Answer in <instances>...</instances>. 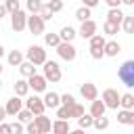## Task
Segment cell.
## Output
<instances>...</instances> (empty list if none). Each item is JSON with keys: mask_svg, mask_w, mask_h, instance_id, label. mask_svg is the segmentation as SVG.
<instances>
[{"mask_svg": "<svg viewBox=\"0 0 134 134\" xmlns=\"http://www.w3.org/2000/svg\"><path fill=\"white\" fill-rule=\"evenodd\" d=\"M117 77L124 86L132 88L134 86V61H124L121 67L117 69Z\"/></svg>", "mask_w": 134, "mask_h": 134, "instance_id": "obj_1", "label": "cell"}, {"mask_svg": "<svg viewBox=\"0 0 134 134\" xmlns=\"http://www.w3.org/2000/svg\"><path fill=\"white\" fill-rule=\"evenodd\" d=\"M25 57H27V61H29L34 67L44 65V63L48 61V59H46V50H44V46H38V44H31V46L27 48Z\"/></svg>", "mask_w": 134, "mask_h": 134, "instance_id": "obj_2", "label": "cell"}, {"mask_svg": "<svg viewBox=\"0 0 134 134\" xmlns=\"http://www.w3.org/2000/svg\"><path fill=\"white\" fill-rule=\"evenodd\" d=\"M44 80L46 82H50V84H57V82H61V77H63V73H61V67H59V63L57 61H46L44 65Z\"/></svg>", "mask_w": 134, "mask_h": 134, "instance_id": "obj_3", "label": "cell"}, {"mask_svg": "<svg viewBox=\"0 0 134 134\" xmlns=\"http://www.w3.org/2000/svg\"><path fill=\"white\" fill-rule=\"evenodd\" d=\"M57 54H59L63 61L71 63V61H75V54H77V50H75L73 42H61V44L57 46Z\"/></svg>", "mask_w": 134, "mask_h": 134, "instance_id": "obj_4", "label": "cell"}, {"mask_svg": "<svg viewBox=\"0 0 134 134\" xmlns=\"http://www.w3.org/2000/svg\"><path fill=\"white\" fill-rule=\"evenodd\" d=\"M100 100H103V105L107 109H115L117 111V107H119V92L115 88H107V90H103Z\"/></svg>", "mask_w": 134, "mask_h": 134, "instance_id": "obj_5", "label": "cell"}, {"mask_svg": "<svg viewBox=\"0 0 134 134\" xmlns=\"http://www.w3.org/2000/svg\"><path fill=\"white\" fill-rule=\"evenodd\" d=\"M23 103H25V109L31 111V115H44V111H46V107H44V103L38 94L27 96V100H23Z\"/></svg>", "mask_w": 134, "mask_h": 134, "instance_id": "obj_6", "label": "cell"}, {"mask_svg": "<svg viewBox=\"0 0 134 134\" xmlns=\"http://www.w3.org/2000/svg\"><path fill=\"white\" fill-rule=\"evenodd\" d=\"M44 27L46 23L38 17V15H27V23H25V29H29L34 36H42L44 34Z\"/></svg>", "mask_w": 134, "mask_h": 134, "instance_id": "obj_7", "label": "cell"}, {"mask_svg": "<svg viewBox=\"0 0 134 134\" xmlns=\"http://www.w3.org/2000/svg\"><path fill=\"white\" fill-rule=\"evenodd\" d=\"M25 23H27V13L25 10H17V13H13L10 15V27H13V31H23L25 29Z\"/></svg>", "mask_w": 134, "mask_h": 134, "instance_id": "obj_8", "label": "cell"}, {"mask_svg": "<svg viewBox=\"0 0 134 134\" xmlns=\"http://www.w3.org/2000/svg\"><path fill=\"white\" fill-rule=\"evenodd\" d=\"M96 29H98L96 21L88 19V21H84V23L80 25V29H77V36H80L82 40H90V38H92V36L96 34Z\"/></svg>", "mask_w": 134, "mask_h": 134, "instance_id": "obj_9", "label": "cell"}, {"mask_svg": "<svg viewBox=\"0 0 134 134\" xmlns=\"http://www.w3.org/2000/svg\"><path fill=\"white\" fill-rule=\"evenodd\" d=\"M46 80H44V75H40V73H34L31 77H27V86H29V90H34V94H38V92H46Z\"/></svg>", "mask_w": 134, "mask_h": 134, "instance_id": "obj_10", "label": "cell"}, {"mask_svg": "<svg viewBox=\"0 0 134 134\" xmlns=\"http://www.w3.org/2000/svg\"><path fill=\"white\" fill-rule=\"evenodd\" d=\"M80 94H82V98L84 100H96L98 98V88L92 84V82H84L82 86H80Z\"/></svg>", "mask_w": 134, "mask_h": 134, "instance_id": "obj_11", "label": "cell"}, {"mask_svg": "<svg viewBox=\"0 0 134 134\" xmlns=\"http://www.w3.org/2000/svg\"><path fill=\"white\" fill-rule=\"evenodd\" d=\"M21 109H23V100H21L19 96H10V98L6 100V105H4V113H6V115H17Z\"/></svg>", "mask_w": 134, "mask_h": 134, "instance_id": "obj_12", "label": "cell"}, {"mask_svg": "<svg viewBox=\"0 0 134 134\" xmlns=\"http://www.w3.org/2000/svg\"><path fill=\"white\" fill-rule=\"evenodd\" d=\"M31 121L38 126L40 134H50V126H52L50 117H46V115H34V119H31Z\"/></svg>", "mask_w": 134, "mask_h": 134, "instance_id": "obj_13", "label": "cell"}, {"mask_svg": "<svg viewBox=\"0 0 134 134\" xmlns=\"http://www.w3.org/2000/svg\"><path fill=\"white\" fill-rule=\"evenodd\" d=\"M103 52H105V57H117V54L121 52V44L115 42V40H109V42H105Z\"/></svg>", "mask_w": 134, "mask_h": 134, "instance_id": "obj_14", "label": "cell"}, {"mask_svg": "<svg viewBox=\"0 0 134 134\" xmlns=\"http://www.w3.org/2000/svg\"><path fill=\"white\" fill-rule=\"evenodd\" d=\"M42 103H44L46 109H57V107H61V100H59V94H57V92H46L44 98H42Z\"/></svg>", "mask_w": 134, "mask_h": 134, "instance_id": "obj_15", "label": "cell"}, {"mask_svg": "<svg viewBox=\"0 0 134 134\" xmlns=\"http://www.w3.org/2000/svg\"><path fill=\"white\" fill-rule=\"evenodd\" d=\"M69 121H65V119H54L52 121V126H50V132L52 134H69Z\"/></svg>", "mask_w": 134, "mask_h": 134, "instance_id": "obj_16", "label": "cell"}, {"mask_svg": "<svg viewBox=\"0 0 134 134\" xmlns=\"http://www.w3.org/2000/svg\"><path fill=\"white\" fill-rule=\"evenodd\" d=\"M13 90H15V96H19V98H23V96H27V92H29V86H27V80H17V82L13 84Z\"/></svg>", "mask_w": 134, "mask_h": 134, "instance_id": "obj_17", "label": "cell"}, {"mask_svg": "<svg viewBox=\"0 0 134 134\" xmlns=\"http://www.w3.org/2000/svg\"><path fill=\"white\" fill-rule=\"evenodd\" d=\"M119 107L126 109V111H134V94L132 92L119 94Z\"/></svg>", "mask_w": 134, "mask_h": 134, "instance_id": "obj_18", "label": "cell"}, {"mask_svg": "<svg viewBox=\"0 0 134 134\" xmlns=\"http://www.w3.org/2000/svg\"><path fill=\"white\" fill-rule=\"evenodd\" d=\"M117 121L124 124V126H134V111L119 109V111H117Z\"/></svg>", "mask_w": 134, "mask_h": 134, "instance_id": "obj_19", "label": "cell"}, {"mask_svg": "<svg viewBox=\"0 0 134 134\" xmlns=\"http://www.w3.org/2000/svg\"><path fill=\"white\" fill-rule=\"evenodd\" d=\"M77 36V31L71 27V25H65V27H61V31H59V38H61V42H73V38Z\"/></svg>", "mask_w": 134, "mask_h": 134, "instance_id": "obj_20", "label": "cell"}, {"mask_svg": "<svg viewBox=\"0 0 134 134\" xmlns=\"http://www.w3.org/2000/svg\"><path fill=\"white\" fill-rule=\"evenodd\" d=\"M105 111H107V107L103 105V100L96 98V100L90 103V111H88V113H90L92 117H100V115H105Z\"/></svg>", "mask_w": 134, "mask_h": 134, "instance_id": "obj_21", "label": "cell"}, {"mask_svg": "<svg viewBox=\"0 0 134 134\" xmlns=\"http://www.w3.org/2000/svg\"><path fill=\"white\" fill-rule=\"evenodd\" d=\"M107 21H109V23H115V25H121V21H124V13H121V8H109V13H107Z\"/></svg>", "mask_w": 134, "mask_h": 134, "instance_id": "obj_22", "label": "cell"}, {"mask_svg": "<svg viewBox=\"0 0 134 134\" xmlns=\"http://www.w3.org/2000/svg\"><path fill=\"white\" fill-rule=\"evenodd\" d=\"M23 59H25V57H23L21 50H10V52H8V65H10V67H19V65L23 63Z\"/></svg>", "mask_w": 134, "mask_h": 134, "instance_id": "obj_23", "label": "cell"}, {"mask_svg": "<svg viewBox=\"0 0 134 134\" xmlns=\"http://www.w3.org/2000/svg\"><path fill=\"white\" fill-rule=\"evenodd\" d=\"M19 73H21L23 77H31V75H34V73H38V71H36V67H34L29 61H23V63L19 65Z\"/></svg>", "mask_w": 134, "mask_h": 134, "instance_id": "obj_24", "label": "cell"}, {"mask_svg": "<svg viewBox=\"0 0 134 134\" xmlns=\"http://www.w3.org/2000/svg\"><path fill=\"white\" fill-rule=\"evenodd\" d=\"M92 121H94V117L90 113H84V115L77 117V128L80 130H88V128H92Z\"/></svg>", "mask_w": 134, "mask_h": 134, "instance_id": "obj_25", "label": "cell"}, {"mask_svg": "<svg viewBox=\"0 0 134 134\" xmlns=\"http://www.w3.org/2000/svg\"><path fill=\"white\" fill-rule=\"evenodd\" d=\"M119 27H124L126 34H134V15H124V21Z\"/></svg>", "mask_w": 134, "mask_h": 134, "instance_id": "obj_26", "label": "cell"}, {"mask_svg": "<svg viewBox=\"0 0 134 134\" xmlns=\"http://www.w3.org/2000/svg\"><path fill=\"white\" fill-rule=\"evenodd\" d=\"M25 6H27V13H29V15H38L40 8L44 6V2H42V0H27Z\"/></svg>", "mask_w": 134, "mask_h": 134, "instance_id": "obj_27", "label": "cell"}, {"mask_svg": "<svg viewBox=\"0 0 134 134\" xmlns=\"http://www.w3.org/2000/svg\"><path fill=\"white\" fill-rule=\"evenodd\" d=\"M92 17V10L90 8H86V6H80L77 10H75V19L80 21V23H84V21H88Z\"/></svg>", "mask_w": 134, "mask_h": 134, "instance_id": "obj_28", "label": "cell"}, {"mask_svg": "<svg viewBox=\"0 0 134 134\" xmlns=\"http://www.w3.org/2000/svg\"><path fill=\"white\" fill-rule=\"evenodd\" d=\"M88 42H90V48H105V42H107V40H105L103 34H94Z\"/></svg>", "mask_w": 134, "mask_h": 134, "instance_id": "obj_29", "label": "cell"}, {"mask_svg": "<svg viewBox=\"0 0 134 134\" xmlns=\"http://www.w3.org/2000/svg\"><path fill=\"white\" fill-rule=\"evenodd\" d=\"M67 109H69V119H71V117H75V119H77L80 115H84V113H86L84 105H80V103H73V105H71V107H67Z\"/></svg>", "mask_w": 134, "mask_h": 134, "instance_id": "obj_30", "label": "cell"}, {"mask_svg": "<svg viewBox=\"0 0 134 134\" xmlns=\"http://www.w3.org/2000/svg\"><path fill=\"white\" fill-rule=\"evenodd\" d=\"M44 44H46V46H52V48H57V46L61 44V38H59V34H44Z\"/></svg>", "mask_w": 134, "mask_h": 134, "instance_id": "obj_31", "label": "cell"}, {"mask_svg": "<svg viewBox=\"0 0 134 134\" xmlns=\"http://www.w3.org/2000/svg\"><path fill=\"white\" fill-rule=\"evenodd\" d=\"M15 117H17V121H21V124H29V121L34 119V115H31V111H29V109H21Z\"/></svg>", "mask_w": 134, "mask_h": 134, "instance_id": "obj_32", "label": "cell"}, {"mask_svg": "<svg viewBox=\"0 0 134 134\" xmlns=\"http://www.w3.org/2000/svg\"><path fill=\"white\" fill-rule=\"evenodd\" d=\"M92 128H96V130H107V128H109V117H105V115H100V117H94V121H92Z\"/></svg>", "mask_w": 134, "mask_h": 134, "instance_id": "obj_33", "label": "cell"}, {"mask_svg": "<svg viewBox=\"0 0 134 134\" xmlns=\"http://www.w3.org/2000/svg\"><path fill=\"white\" fill-rule=\"evenodd\" d=\"M103 31H105V36H115V34L119 31V25H115V23H109V21H105V23H103Z\"/></svg>", "mask_w": 134, "mask_h": 134, "instance_id": "obj_34", "label": "cell"}, {"mask_svg": "<svg viewBox=\"0 0 134 134\" xmlns=\"http://www.w3.org/2000/svg\"><path fill=\"white\" fill-rule=\"evenodd\" d=\"M59 100H61V105H63V107H71L73 103H77V100L73 98V94H69V92H65V94H59Z\"/></svg>", "mask_w": 134, "mask_h": 134, "instance_id": "obj_35", "label": "cell"}, {"mask_svg": "<svg viewBox=\"0 0 134 134\" xmlns=\"http://www.w3.org/2000/svg\"><path fill=\"white\" fill-rule=\"evenodd\" d=\"M46 8L54 15V13H59V10H63V0H50L48 4H46Z\"/></svg>", "mask_w": 134, "mask_h": 134, "instance_id": "obj_36", "label": "cell"}, {"mask_svg": "<svg viewBox=\"0 0 134 134\" xmlns=\"http://www.w3.org/2000/svg\"><path fill=\"white\" fill-rule=\"evenodd\" d=\"M4 8H6V13H17L21 6H19V0H4Z\"/></svg>", "mask_w": 134, "mask_h": 134, "instance_id": "obj_37", "label": "cell"}, {"mask_svg": "<svg viewBox=\"0 0 134 134\" xmlns=\"http://www.w3.org/2000/svg\"><path fill=\"white\" fill-rule=\"evenodd\" d=\"M54 111H57V117H59V119L69 121V109H67V107H63V105H61V107H57Z\"/></svg>", "mask_w": 134, "mask_h": 134, "instance_id": "obj_38", "label": "cell"}, {"mask_svg": "<svg viewBox=\"0 0 134 134\" xmlns=\"http://www.w3.org/2000/svg\"><path fill=\"white\" fill-rule=\"evenodd\" d=\"M38 17H40V19H42V21L46 23V21H50V19H52V13H50V10L46 8V4H44V6L40 8V13H38Z\"/></svg>", "mask_w": 134, "mask_h": 134, "instance_id": "obj_39", "label": "cell"}, {"mask_svg": "<svg viewBox=\"0 0 134 134\" xmlns=\"http://www.w3.org/2000/svg\"><path fill=\"white\" fill-rule=\"evenodd\" d=\"M10 132H13V134H23V132H25V126H23L21 121H15V124H10Z\"/></svg>", "mask_w": 134, "mask_h": 134, "instance_id": "obj_40", "label": "cell"}, {"mask_svg": "<svg viewBox=\"0 0 134 134\" xmlns=\"http://www.w3.org/2000/svg\"><path fill=\"white\" fill-rule=\"evenodd\" d=\"M90 57L98 61V59H103V57H105V52H103V48H90Z\"/></svg>", "mask_w": 134, "mask_h": 134, "instance_id": "obj_41", "label": "cell"}, {"mask_svg": "<svg viewBox=\"0 0 134 134\" xmlns=\"http://www.w3.org/2000/svg\"><path fill=\"white\" fill-rule=\"evenodd\" d=\"M25 126H27V128H25L27 134H40V130H38V126H36L34 121H29V124H25Z\"/></svg>", "mask_w": 134, "mask_h": 134, "instance_id": "obj_42", "label": "cell"}, {"mask_svg": "<svg viewBox=\"0 0 134 134\" xmlns=\"http://www.w3.org/2000/svg\"><path fill=\"white\" fill-rule=\"evenodd\" d=\"M98 2H100V0H82V6H86V8H90V10H92Z\"/></svg>", "mask_w": 134, "mask_h": 134, "instance_id": "obj_43", "label": "cell"}, {"mask_svg": "<svg viewBox=\"0 0 134 134\" xmlns=\"http://www.w3.org/2000/svg\"><path fill=\"white\" fill-rule=\"evenodd\" d=\"M0 134H13V132H10V124H4V121H2V124H0Z\"/></svg>", "mask_w": 134, "mask_h": 134, "instance_id": "obj_44", "label": "cell"}, {"mask_svg": "<svg viewBox=\"0 0 134 134\" xmlns=\"http://www.w3.org/2000/svg\"><path fill=\"white\" fill-rule=\"evenodd\" d=\"M107 4H109V8H119V4H121V0H105Z\"/></svg>", "mask_w": 134, "mask_h": 134, "instance_id": "obj_45", "label": "cell"}, {"mask_svg": "<svg viewBox=\"0 0 134 134\" xmlns=\"http://www.w3.org/2000/svg\"><path fill=\"white\" fill-rule=\"evenodd\" d=\"M6 17V8H4V4H0V19H4Z\"/></svg>", "mask_w": 134, "mask_h": 134, "instance_id": "obj_46", "label": "cell"}, {"mask_svg": "<svg viewBox=\"0 0 134 134\" xmlns=\"http://www.w3.org/2000/svg\"><path fill=\"white\" fill-rule=\"evenodd\" d=\"M4 117H6V113H4V107H2V105H0V124H2V121H4Z\"/></svg>", "mask_w": 134, "mask_h": 134, "instance_id": "obj_47", "label": "cell"}, {"mask_svg": "<svg viewBox=\"0 0 134 134\" xmlns=\"http://www.w3.org/2000/svg\"><path fill=\"white\" fill-rule=\"evenodd\" d=\"M69 134H86V130H80L77 128V130H69Z\"/></svg>", "mask_w": 134, "mask_h": 134, "instance_id": "obj_48", "label": "cell"}, {"mask_svg": "<svg viewBox=\"0 0 134 134\" xmlns=\"http://www.w3.org/2000/svg\"><path fill=\"white\" fill-rule=\"evenodd\" d=\"M121 4H128V6H132V4H134V0H121Z\"/></svg>", "mask_w": 134, "mask_h": 134, "instance_id": "obj_49", "label": "cell"}, {"mask_svg": "<svg viewBox=\"0 0 134 134\" xmlns=\"http://www.w3.org/2000/svg\"><path fill=\"white\" fill-rule=\"evenodd\" d=\"M2 57H4V46L0 44V59H2Z\"/></svg>", "mask_w": 134, "mask_h": 134, "instance_id": "obj_50", "label": "cell"}, {"mask_svg": "<svg viewBox=\"0 0 134 134\" xmlns=\"http://www.w3.org/2000/svg\"><path fill=\"white\" fill-rule=\"evenodd\" d=\"M2 71H4V67H2V63H0V75H2Z\"/></svg>", "mask_w": 134, "mask_h": 134, "instance_id": "obj_51", "label": "cell"}, {"mask_svg": "<svg viewBox=\"0 0 134 134\" xmlns=\"http://www.w3.org/2000/svg\"><path fill=\"white\" fill-rule=\"evenodd\" d=\"M0 90H2V80H0Z\"/></svg>", "mask_w": 134, "mask_h": 134, "instance_id": "obj_52", "label": "cell"}]
</instances>
